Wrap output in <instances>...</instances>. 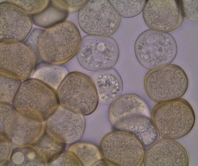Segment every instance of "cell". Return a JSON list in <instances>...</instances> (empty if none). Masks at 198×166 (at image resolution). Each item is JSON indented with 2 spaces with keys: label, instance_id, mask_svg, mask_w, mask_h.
I'll return each instance as SVG.
<instances>
[{
  "label": "cell",
  "instance_id": "cell-2",
  "mask_svg": "<svg viewBox=\"0 0 198 166\" xmlns=\"http://www.w3.org/2000/svg\"><path fill=\"white\" fill-rule=\"evenodd\" d=\"M14 109L30 118H48L60 105L54 89L36 79H26L21 84L12 102Z\"/></svg>",
  "mask_w": 198,
  "mask_h": 166
},
{
  "label": "cell",
  "instance_id": "cell-7",
  "mask_svg": "<svg viewBox=\"0 0 198 166\" xmlns=\"http://www.w3.org/2000/svg\"><path fill=\"white\" fill-rule=\"evenodd\" d=\"M143 146L133 135L117 130L103 137L100 150L105 160L114 165L139 166L143 162Z\"/></svg>",
  "mask_w": 198,
  "mask_h": 166
},
{
  "label": "cell",
  "instance_id": "cell-21",
  "mask_svg": "<svg viewBox=\"0 0 198 166\" xmlns=\"http://www.w3.org/2000/svg\"><path fill=\"white\" fill-rule=\"evenodd\" d=\"M87 0H64L52 1L57 6L67 11L76 12L79 10L85 4Z\"/></svg>",
  "mask_w": 198,
  "mask_h": 166
},
{
  "label": "cell",
  "instance_id": "cell-16",
  "mask_svg": "<svg viewBox=\"0 0 198 166\" xmlns=\"http://www.w3.org/2000/svg\"><path fill=\"white\" fill-rule=\"evenodd\" d=\"M58 65L45 63L40 64L34 70L31 78L38 80L54 89L57 88L66 73L64 68Z\"/></svg>",
  "mask_w": 198,
  "mask_h": 166
},
{
  "label": "cell",
  "instance_id": "cell-3",
  "mask_svg": "<svg viewBox=\"0 0 198 166\" xmlns=\"http://www.w3.org/2000/svg\"><path fill=\"white\" fill-rule=\"evenodd\" d=\"M151 118L159 134L172 139L186 135L192 130L195 121L192 106L181 98L158 103L152 109Z\"/></svg>",
  "mask_w": 198,
  "mask_h": 166
},
{
  "label": "cell",
  "instance_id": "cell-11",
  "mask_svg": "<svg viewBox=\"0 0 198 166\" xmlns=\"http://www.w3.org/2000/svg\"><path fill=\"white\" fill-rule=\"evenodd\" d=\"M144 21L150 29L167 32L182 24L184 16L179 0H147L142 11Z\"/></svg>",
  "mask_w": 198,
  "mask_h": 166
},
{
  "label": "cell",
  "instance_id": "cell-14",
  "mask_svg": "<svg viewBox=\"0 0 198 166\" xmlns=\"http://www.w3.org/2000/svg\"><path fill=\"white\" fill-rule=\"evenodd\" d=\"M112 124L117 130L133 135L144 147L152 145L158 138V133L152 120L141 113L128 114Z\"/></svg>",
  "mask_w": 198,
  "mask_h": 166
},
{
  "label": "cell",
  "instance_id": "cell-9",
  "mask_svg": "<svg viewBox=\"0 0 198 166\" xmlns=\"http://www.w3.org/2000/svg\"><path fill=\"white\" fill-rule=\"evenodd\" d=\"M79 26L89 35L109 37L121 23L120 16L109 0H88L79 10Z\"/></svg>",
  "mask_w": 198,
  "mask_h": 166
},
{
  "label": "cell",
  "instance_id": "cell-17",
  "mask_svg": "<svg viewBox=\"0 0 198 166\" xmlns=\"http://www.w3.org/2000/svg\"><path fill=\"white\" fill-rule=\"evenodd\" d=\"M72 152L85 165L98 166L103 161L100 151L90 144L79 142L73 144Z\"/></svg>",
  "mask_w": 198,
  "mask_h": 166
},
{
  "label": "cell",
  "instance_id": "cell-13",
  "mask_svg": "<svg viewBox=\"0 0 198 166\" xmlns=\"http://www.w3.org/2000/svg\"><path fill=\"white\" fill-rule=\"evenodd\" d=\"M48 118L47 126L62 142L72 143L83 135L85 126L83 115L60 106Z\"/></svg>",
  "mask_w": 198,
  "mask_h": 166
},
{
  "label": "cell",
  "instance_id": "cell-5",
  "mask_svg": "<svg viewBox=\"0 0 198 166\" xmlns=\"http://www.w3.org/2000/svg\"><path fill=\"white\" fill-rule=\"evenodd\" d=\"M134 51L139 63L150 70L170 64L177 56L178 47L168 32L149 29L137 37Z\"/></svg>",
  "mask_w": 198,
  "mask_h": 166
},
{
  "label": "cell",
  "instance_id": "cell-19",
  "mask_svg": "<svg viewBox=\"0 0 198 166\" xmlns=\"http://www.w3.org/2000/svg\"><path fill=\"white\" fill-rule=\"evenodd\" d=\"M1 103H12L21 83L20 80L0 73Z\"/></svg>",
  "mask_w": 198,
  "mask_h": 166
},
{
  "label": "cell",
  "instance_id": "cell-18",
  "mask_svg": "<svg viewBox=\"0 0 198 166\" xmlns=\"http://www.w3.org/2000/svg\"><path fill=\"white\" fill-rule=\"evenodd\" d=\"M121 17L126 18L135 17L143 11L146 0H109Z\"/></svg>",
  "mask_w": 198,
  "mask_h": 166
},
{
  "label": "cell",
  "instance_id": "cell-20",
  "mask_svg": "<svg viewBox=\"0 0 198 166\" xmlns=\"http://www.w3.org/2000/svg\"><path fill=\"white\" fill-rule=\"evenodd\" d=\"M198 0H179L184 17L194 21L198 20Z\"/></svg>",
  "mask_w": 198,
  "mask_h": 166
},
{
  "label": "cell",
  "instance_id": "cell-15",
  "mask_svg": "<svg viewBox=\"0 0 198 166\" xmlns=\"http://www.w3.org/2000/svg\"><path fill=\"white\" fill-rule=\"evenodd\" d=\"M96 86L101 100L106 103L114 100L121 92L123 82L119 73L111 68L96 71Z\"/></svg>",
  "mask_w": 198,
  "mask_h": 166
},
{
  "label": "cell",
  "instance_id": "cell-12",
  "mask_svg": "<svg viewBox=\"0 0 198 166\" xmlns=\"http://www.w3.org/2000/svg\"><path fill=\"white\" fill-rule=\"evenodd\" d=\"M143 162L145 166H188L189 159L182 145L173 139L164 138L148 148Z\"/></svg>",
  "mask_w": 198,
  "mask_h": 166
},
{
  "label": "cell",
  "instance_id": "cell-10",
  "mask_svg": "<svg viewBox=\"0 0 198 166\" xmlns=\"http://www.w3.org/2000/svg\"><path fill=\"white\" fill-rule=\"evenodd\" d=\"M0 73L20 80L31 76L36 62L35 54L18 42L0 43Z\"/></svg>",
  "mask_w": 198,
  "mask_h": 166
},
{
  "label": "cell",
  "instance_id": "cell-22",
  "mask_svg": "<svg viewBox=\"0 0 198 166\" xmlns=\"http://www.w3.org/2000/svg\"><path fill=\"white\" fill-rule=\"evenodd\" d=\"M59 159V165L80 166L82 164L76 155L72 152L61 153L57 158Z\"/></svg>",
  "mask_w": 198,
  "mask_h": 166
},
{
  "label": "cell",
  "instance_id": "cell-8",
  "mask_svg": "<svg viewBox=\"0 0 198 166\" xmlns=\"http://www.w3.org/2000/svg\"><path fill=\"white\" fill-rule=\"evenodd\" d=\"M120 54L118 45L113 38L90 35L82 38L77 54L83 68L95 71L113 68L118 62Z\"/></svg>",
  "mask_w": 198,
  "mask_h": 166
},
{
  "label": "cell",
  "instance_id": "cell-6",
  "mask_svg": "<svg viewBox=\"0 0 198 166\" xmlns=\"http://www.w3.org/2000/svg\"><path fill=\"white\" fill-rule=\"evenodd\" d=\"M188 83L184 70L173 64L150 70L144 80L147 95L158 103L180 98L186 92Z\"/></svg>",
  "mask_w": 198,
  "mask_h": 166
},
{
  "label": "cell",
  "instance_id": "cell-1",
  "mask_svg": "<svg viewBox=\"0 0 198 166\" xmlns=\"http://www.w3.org/2000/svg\"><path fill=\"white\" fill-rule=\"evenodd\" d=\"M78 30L71 22L64 21L51 26L38 40L37 50L44 63L59 65L77 54L81 41Z\"/></svg>",
  "mask_w": 198,
  "mask_h": 166
},
{
  "label": "cell",
  "instance_id": "cell-4",
  "mask_svg": "<svg viewBox=\"0 0 198 166\" xmlns=\"http://www.w3.org/2000/svg\"><path fill=\"white\" fill-rule=\"evenodd\" d=\"M57 93L60 106L83 115L93 113L98 105L95 84L90 77L81 72H73L66 76Z\"/></svg>",
  "mask_w": 198,
  "mask_h": 166
}]
</instances>
